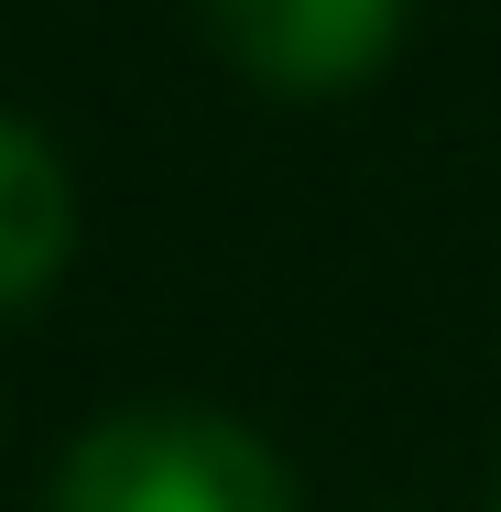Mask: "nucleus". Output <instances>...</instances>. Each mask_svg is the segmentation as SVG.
I'll list each match as a JSON object with an SVG mask.
<instances>
[{"label":"nucleus","mask_w":501,"mask_h":512,"mask_svg":"<svg viewBox=\"0 0 501 512\" xmlns=\"http://www.w3.org/2000/svg\"><path fill=\"white\" fill-rule=\"evenodd\" d=\"M44 512H295V480L240 414L131 404L55 458Z\"/></svg>","instance_id":"obj_1"},{"label":"nucleus","mask_w":501,"mask_h":512,"mask_svg":"<svg viewBox=\"0 0 501 512\" xmlns=\"http://www.w3.org/2000/svg\"><path fill=\"white\" fill-rule=\"evenodd\" d=\"M218 55L273 99H349L393 66L414 0H197Z\"/></svg>","instance_id":"obj_2"},{"label":"nucleus","mask_w":501,"mask_h":512,"mask_svg":"<svg viewBox=\"0 0 501 512\" xmlns=\"http://www.w3.org/2000/svg\"><path fill=\"white\" fill-rule=\"evenodd\" d=\"M77 251V186H66V153L0 109V316H22Z\"/></svg>","instance_id":"obj_3"}]
</instances>
